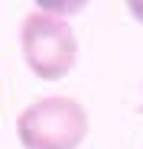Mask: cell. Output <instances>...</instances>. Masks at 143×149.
<instances>
[{
    "mask_svg": "<svg viewBox=\"0 0 143 149\" xmlns=\"http://www.w3.org/2000/svg\"><path fill=\"white\" fill-rule=\"evenodd\" d=\"M23 62L39 81H62L78 62V36L65 16L33 10L20 26Z\"/></svg>",
    "mask_w": 143,
    "mask_h": 149,
    "instance_id": "obj_2",
    "label": "cell"
},
{
    "mask_svg": "<svg viewBox=\"0 0 143 149\" xmlns=\"http://www.w3.org/2000/svg\"><path fill=\"white\" fill-rule=\"evenodd\" d=\"M88 136V110L72 94H49L16 113L23 149H78Z\"/></svg>",
    "mask_w": 143,
    "mask_h": 149,
    "instance_id": "obj_1",
    "label": "cell"
},
{
    "mask_svg": "<svg viewBox=\"0 0 143 149\" xmlns=\"http://www.w3.org/2000/svg\"><path fill=\"white\" fill-rule=\"evenodd\" d=\"M127 10H130V16L143 26V0H133V3H127Z\"/></svg>",
    "mask_w": 143,
    "mask_h": 149,
    "instance_id": "obj_3",
    "label": "cell"
}]
</instances>
